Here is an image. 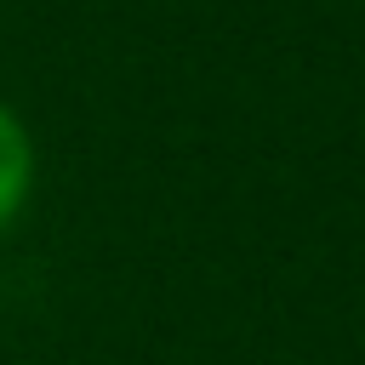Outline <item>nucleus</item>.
<instances>
[{
    "mask_svg": "<svg viewBox=\"0 0 365 365\" xmlns=\"http://www.w3.org/2000/svg\"><path fill=\"white\" fill-rule=\"evenodd\" d=\"M34 188H40V143L23 120V108L0 97V234H11L29 217Z\"/></svg>",
    "mask_w": 365,
    "mask_h": 365,
    "instance_id": "1",
    "label": "nucleus"
}]
</instances>
